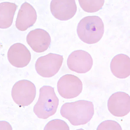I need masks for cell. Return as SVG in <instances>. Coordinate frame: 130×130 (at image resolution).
Here are the masks:
<instances>
[{
  "mask_svg": "<svg viewBox=\"0 0 130 130\" xmlns=\"http://www.w3.org/2000/svg\"><path fill=\"white\" fill-rule=\"evenodd\" d=\"M60 114L73 125H84L92 118L94 115V105L92 102L86 100L66 103L61 108Z\"/></svg>",
  "mask_w": 130,
  "mask_h": 130,
  "instance_id": "6da1fadb",
  "label": "cell"
},
{
  "mask_svg": "<svg viewBox=\"0 0 130 130\" xmlns=\"http://www.w3.org/2000/svg\"><path fill=\"white\" fill-rule=\"evenodd\" d=\"M78 37L83 42L89 44L98 43L104 32V25L99 17H85L79 22L77 27Z\"/></svg>",
  "mask_w": 130,
  "mask_h": 130,
  "instance_id": "7a4b0ae2",
  "label": "cell"
},
{
  "mask_svg": "<svg viewBox=\"0 0 130 130\" xmlns=\"http://www.w3.org/2000/svg\"><path fill=\"white\" fill-rule=\"evenodd\" d=\"M59 102L54 88L43 86L40 89L39 98L34 105V112L39 118L47 119L56 113Z\"/></svg>",
  "mask_w": 130,
  "mask_h": 130,
  "instance_id": "3957f363",
  "label": "cell"
},
{
  "mask_svg": "<svg viewBox=\"0 0 130 130\" xmlns=\"http://www.w3.org/2000/svg\"><path fill=\"white\" fill-rule=\"evenodd\" d=\"M36 88L31 82L27 80L17 82L12 88L11 95L13 101L21 106H27L35 98Z\"/></svg>",
  "mask_w": 130,
  "mask_h": 130,
  "instance_id": "277c9868",
  "label": "cell"
},
{
  "mask_svg": "<svg viewBox=\"0 0 130 130\" xmlns=\"http://www.w3.org/2000/svg\"><path fill=\"white\" fill-rule=\"evenodd\" d=\"M63 61L62 56L50 53L37 59L35 66L36 70L42 77L50 78L57 73L62 67Z\"/></svg>",
  "mask_w": 130,
  "mask_h": 130,
  "instance_id": "5b68a950",
  "label": "cell"
},
{
  "mask_svg": "<svg viewBox=\"0 0 130 130\" xmlns=\"http://www.w3.org/2000/svg\"><path fill=\"white\" fill-rule=\"evenodd\" d=\"M59 95L66 99H71L80 95L83 90V83L78 77L67 74L61 77L57 83Z\"/></svg>",
  "mask_w": 130,
  "mask_h": 130,
  "instance_id": "8992f818",
  "label": "cell"
},
{
  "mask_svg": "<svg viewBox=\"0 0 130 130\" xmlns=\"http://www.w3.org/2000/svg\"><path fill=\"white\" fill-rule=\"evenodd\" d=\"M68 68L78 73H86L90 70L93 65V59L89 53L83 50L74 51L67 59Z\"/></svg>",
  "mask_w": 130,
  "mask_h": 130,
  "instance_id": "52a82bcc",
  "label": "cell"
},
{
  "mask_svg": "<svg viewBox=\"0 0 130 130\" xmlns=\"http://www.w3.org/2000/svg\"><path fill=\"white\" fill-rule=\"evenodd\" d=\"M108 109L115 116L124 117L130 111V97L127 94L118 92L113 94L108 102Z\"/></svg>",
  "mask_w": 130,
  "mask_h": 130,
  "instance_id": "ba28073f",
  "label": "cell"
},
{
  "mask_svg": "<svg viewBox=\"0 0 130 130\" xmlns=\"http://www.w3.org/2000/svg\"><path fill=\"white\" fill-rule=\"evenodd\" d=\"M50 8L53 16L60 21L70 19L77 11L75 0H53L50 3Z\"/></svg>",
  "mask_w": 130,
  "mask_h": 130,
  "instance_id": "9c48e42d",
  "label": "cell"
},
{
  "mask_svg": "<svg viewBox=\"0 0 130 130\" xmlns=\"http://www.w3.org/2000/svg\"><path fill=\"white\" fill-rule=\"evenodd\" d=\"M9 62L17 68H23L29 63L31 54L27 47L21 43H16L9 48L8 52Z\"/></svg>",
  "mask_w": 130,
  "mask_h": 130,
  "instance_id": "30bf717a",
  "label": "cell"
},
{
  "mask_svg": "<svg viewBox=\"0 0 130 130\" xmlns=\"http://www.w3.org/2000/svg\"><path fill=\"white\" fill-rule=\"evenodd\" d=\"M51 37L49 33L41 29H36L28 33L27 42L32 50L38 53L47 50L51 43Z\"/></svg>",
  "mask_w": 130,
  "mask_h": 130,
  "instance_id": "8fae6325",
  "label": "cell"
},
{
  "mask_svg": "<svg viewBox=\"0 0 130 130\" xmlns=\"http://www.w3.org/2000/svg\"><path fill=\"white\" fill-rule=\"evenodd\" d=\"M37 19V14L34 8L29 3L25 2L18 11L15 26L20 31H25L34 25Z\"/></svg>",
  "mask_w": 130,
  "mask_h": 130,
  "instance_id": "7c38bea8",
  "label": "cell"
},
{
  "mask_svg": "<svg viewBox=\"0 0 130 130\" xmlns=\"http://www.w3.org/2000/svg\"><path fill=\"white\" fill-rule=\"evenodd\" d=\"M111 72L115 77L125 78L130 75V59L127 55L120 54L113 58L110 64Z\"/></svg>",
  "mask_w": 130,
  "mask_h": 130,
  "instance_id": "4fadbf2b",
  "label": "cell"
},
{
  "mask_svg": "<svg viewBox=\"0 0 130 130\" xmlns=\"http://www.w3.org/2000/svg\"><path fill=\"white\" fill-rule=\"evenodd\" d=\"M18 6L15 4L8 2L0 4V28L6 29L12 25L13 17Z\"/></svg>",
  "mask_w": 130,
  "mask_h": 130,
  "instance_id": "5bb4252c",
  "label": "cell"
},
{
  "mask_svg": "<svg viewBox=\"0 0 130 130\" xmlns=\"http://www.w3.org/2000/svg\"><path fill=\"white\" fill-rule=\"evenodd\" d=\"M78 2L83 10L88 13H95L102 9L104 0H79Z\"/></svg>",
  "mask_w": 130,
  "mask_h": 130,
  "instance_id": "9a60e30c",
  "label": "cell"
},
{
  "mask_svg": "<svg viewBox=\"0 0 130 130\" xmlns=\"http://www.w3.org/2000/svg\"><path fill=\"white\" fill-rule=\"evenodd\" d=\"M44 130H70V127L65 121L60 119H54L48 123Z\"/></svg>",
  "mask_w": 130,
  "mask_h": 130,
  "instance_id": "2e32d148",
  "label": "cell"
},
{
  "mask_svg": "<svg viewBox=\"0 0 130 130\" xmlns=\"http://www.w3.org/2000/svg\"><path fill=\"white\" fill-rule=\"evenodd\" d=\"M97 130H121L122 128L120 124L116 121L111 120H108L101 123L98 126Z\"/></svg>",
  "mask_w": 130,
  "mask_h": 130,
  "instance_id": "e0dca14e",
  "label": "cell"
}]
</instances>
